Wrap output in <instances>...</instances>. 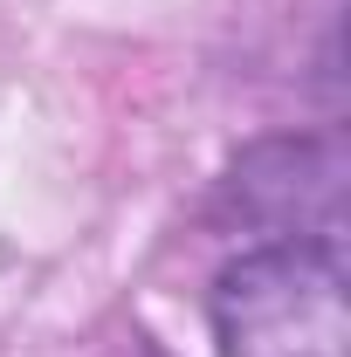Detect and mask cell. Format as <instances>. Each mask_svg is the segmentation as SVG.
Instances as JSON below:
<instances>
[{
	"label": "cell",
	"instance_id": "cell-1",
	"mask_svg": "<svg viewBox=\"0 0 351 357\" xmlns=\"http://www.w3.org/2000/svg\"><path fill=\"white\" fill-rule=\"evenodd\" d=\"M220 357H351L345 255L317 241H255L207 289Z\"/></svg>",
	"mask_w": 351,
	"mask_h": 357
},
{
	"label": "cell",
	"instance_id": "cell-2",
	"mask_svg": "<svg viewBox=\"0 0 351 357\" xmlns=\"http://www.w3.org/2000/svg\"><path fill=\"white\" fill-rule=\"evenodd\" d=\"M220 192L262 241L345 248V158L331 137H262L234 158Z\"/></svg>",
	"mask_w": 351,
	"mask_h": 357
}]
</instances>
